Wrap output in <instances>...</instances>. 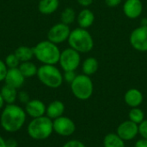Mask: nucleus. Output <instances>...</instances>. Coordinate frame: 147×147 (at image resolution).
<instances>
[{"label": "nucleus", "instance_id": "30", "mask_svg": "<svg viewBox=\"0 0 147 147\" xmlns=\"http://www.w3.org/2000/svg\"><path fill=\"white\" fill-rule=\"evenodd\" d=\"M62 147H86V146L78 140H71L65 143Z\"/></svg>", "mask_w": 147, "mask_h": 147}, {"label": "nucleus", "instance_id": "14", "mask_svg": "<svg viewBox=\"0 0 147 147\" xmlns=\"http://www.w3.org/2000/svg\"><path fill=\"white\" fill-rule=\"evenodd\" d=\"M143 10V4L140 0H126L123 5V12L130 19L138 18Z\"/></svg>", "mask_w": 147, "mask_h": 147}, {"label": "nucleus", "instance_id": "25", "mask_svg": "<svg viewBox=\"0 0 147 147\" xmlns=\"http://www.w3.org/2000/svg\"><path fill=\"white\" fill-rule=\"evenodd\" d=\"M76 19V13H75V10L72 9V8H70V7H67L65 8L61 15H60V20H61V22L66 24V25H69V24H71Z\"/></svg>", "mask_w": 147, "mask_h": 147}, {"label": "nucleus", "instance_id": "6", "mask_svg": "<svg viewBox=\"0 0 147 147\" xmlns=\"http://www.w3.org/2000/svg\"><path fill=\"white\" fill-rule=\"evenodd\" d=\"M71 90L76 98L81 101H85L91 97L94 85L90 76L80 74L77 75L76 78L71 84Z\"/></svg>", "mask_w": 147, "mask_h": 147}, {"label": "nucleus", "instance_id": "33", "mask_svg": "<svg viewBox=\"0 0 147 147\" xmlns=\"http://www.w3.org/2000/svg\"><path fill=\"white\" fill-rule=\"evenodd\" d=\"M134 147H147V140L141 138L140 140L136 141Z\"/></svg>", "mask_w": 147, "mask_h": 147}, {"label": "nucleus", "instance_id": "22", "mask_svg": "<svg viewBox=\"0 0 147 147\" xmlns=\"http://www.w3.org/2000/svg\"><path fill=\"white\" fill-rule=\"evenodd\" d=\"M99 67V64L98 61L96 58L93 57H90L88 59H86L82 65V70L84 74L87 75V76H91L93 74H95Z\"/></svg>", "mask_w": 147, "mask_h": 147}, {"label": "nucleus", "instance_id": "20", "mask_svg": "<svg viewBox=\"0 0 147 147\" xmlns=\"http://www.w3.org/2000/svg\"><path fill=\"white\" fill-rule=\"evenodd\" d=\"M103 147H126V145L116 133H109L103 139Z\"/></svg>", "mask_w": 147, "mask_h": 147}, {"label": "nucleus", "instance_id": "32", "mask_svg": "<svg viewBox=\"0 0 147 147\" xmlns=\"http://www.w3.org/2000/svg\"><path fill=\"white\" fill-rule=\"evenodd\" d=\"M121 0H105V3L109 7H111V8L118 6L121 3Z\"/></svg>", "mask_w": 147, "mask_h": 147}, {"label": "nucleus", "instance_id": "4", "mask_svg": "<svg viewBox=\"0 0 147 147\" xmlns=\"http://www.w3.org/2000/svg\"><path fill=\"white\" fill-rule=\"evenodd\" d=\"M68 43L71 48L78 53H89L94 47V40L91 34L85 28H78L71 31Z\"/></svg>", "mask_w": 147, "mask_h": 147}, {"label": "nucleus", "instance_id": "19", "mask_svg": "<svg viewBox=\"0 0 147 147\" xmlns=\"http://www.w3.org/2000/svg\"><path fill=\"white\" fill-rule=\"evenodd\" d=\"M59 6V0H40L38 9L43 15H51L54 13Z\"/></svg>", "mask_w": 147, "mask_h": 147}, {"label": "nucleus", "instance_id": "10", "mask_svg": "<svg viewBox=\"0 0 147 147\" xmlns=\"http://www.w3.org/2000/svg\"><path fill=\"white\" fill-rule=\"evenodd\" d=\"M130 43L135 50L147 52V25H142L131 33Z\"/></svg>", "mask_w": 147, "mask_h": 147}, {"label": "nucleus", "instance_id": "18", "mask_svg": "<svg viewBox=\"0 0 147 147\" xmlns=\"http://www.w3.org/2000/svg\"><path fill=\"white\" fill-rule=\"evenodd\" d=\"M0 93L5 104H13L17 100V89L13 88L8 84H4L1 88Z\"/></svg>", "mask_w": 147, "mask_h": 147}, {"label": "nucleus", "instance_id": "34", "mask_svg": "<svg viewBox=\"0 0 147 147\" xmlns=\"http://www.w3.org/2000/svg\"><path fill=\"white\" fill-rule=\"evenodd\" d=\"M18 143L15 139H8L6 140V147H17Z\"/></svg>", "mask_w": 147, "mask_h": 147}, {"label": "nucleus", "instance_id": "21", "mask_svg": "<svg viewBox=\"0 0 147 147\" xmlns=\"http://www.w3.org/2000/svg\"><path fill=\"white\" fill-rule=\"evenodd\" d=\"M14 53L16 56L18 58L20 62H27V61H31L34 56V50L33 47H27V46H20L18 47Z\"/></svg>", "mask_w": 147, "mask_h": 147}, {"label": "nucleus", "instance_id": "2", "mask_svg": "<svg viewBox=\"0 0 147 147\" xmlns=\"http://www.w3.org/2000/svg\"><path fill=\"white\" fill-rule=\"evenodd\" d=\"M34 56L42 65H56L59 61L60 50L58 46L50 40H42L34 47Z\"/></svg>", "mask_w": 147, "mask_h": 147}, {"label": "nucleus", "instance_id": "29", "mask_svg": "<svg viewBox=\"0 0 147 147\" xmlns=\"http://www.w3.org/2000/svg\"><path fill=\"white\" fill-rule=\"evenodd\" d=\"M8 67L5 64L4 61H3L2 59H0V82L4 81L6 74L8 72Z\"/></svg>", "mask_w": 147, "mask_h": 147}, {"label": "nucleus", "instance_id": "9", "mask_svg": "<svg viewBox=\"0 0 147 147\" xmlns=\"http://www.w3.org/2000/svg\"><path fill=\"white\" fill-rule=\"evenodd\" d=\"M70 34H71V30L69 25H66L63 22H59L53 25L48 30L47 40L58 45L67 40Z\"/></svg>", "mask_w": 147, "mask_h": 147}, {"label": "nucleus", "instance_id": "31", "mask_svg": "<svg viewBox=\"0 0 147 147\" xmlns=\"http://www.w3.org/2000/svg\"><path fill=\"white\" fill-rule=\"evenodd\" d=\"M17 100H19L22 103L26 104V103L30 100V96H29V95H28V92H26V91H24V90H22V91L18 92Z\"/></svg>", "mask_w": 147, "mask_h": 147}, {"label": "nucleus", "instance_id": "13", "mask_svg": "<svg viewBox=\"0 0 147 147\" xmlns=\"http://www.w3.org/2000/svg\"><path fill=\"white\" fill-rule=\"evenodd\" d=\"M26 78L22 75L19 68H10L8 69V72L6 74L4 82L5 84H8L13 88L20 89L25 82Z\"/></svg>", "mask_w": 147, "mask_h": 147}, {"label": "nucleus", "instance_id": "38", "mask_svg": "<svg viewBox=\"0 0 147 147\" xmlns=\"http://www.w3.org/2000/svg\"><path fill=\"white\" fill-rule=\"evenodd\" d=\"M146 21H147V20H146Z\"/></svg>", "mask_w": 147, "mask_h": 147}, {"label": "nucleus", "instance_id": "12", "mask_svg": "<svg viewBox=\"0 0 147 147\" xmlns=\"http://www.w3.org/2000/svg\"><path fill=\"white\" fill-rule=\"evenodd\" d=\"M24 110L28 116L32 119L46 115L47 106L39 99H30L24 107Z\"/></svg>", "mask_w": 147, "mask_h": 147}, {"label": "nucleus", "instance_id": "16", "mask_svg": "<svg viewBox=\"0 0 147 147\" xmlns=\"http://www.w3.org/2000/svg\"><path fill=\"white\" fill-rule=\"evenodd\" d=\"M65 104L59 100L53 101L47 106L46 115L51 120H55L60 116H62L65 113Z\"/></svg>", "mask_w": 147, "mask_h": 147}, {"label": "nucleus", "instance_id": "3", "mask_svg": "<svg viewBox=\"0 0 147 147\" xmlns=\"http://www.w3.org/2000/svg\"><path fill=\"white\" fill-rule=\"evenodd\" d=\"M27 133L34 140H47L53 133V120L47 115L32 119L28 124Z\"/></svg>", "mask_w": 147, "mask_h": 147}, {"label": "nucleus", "instance_id": "23", "mask_svg": "<svg viewBox=\"0 0 147 147\" xmlns=\"http://www.w3.org/2000/svg\"><path fill=\"white\" fill-rule=\"evenodd\" d=\"M18 68L26 78H29L37 75L38 67L31 61L22 62Z\"/></svg>", "mask_w": 147, "mask_h": 147}, {"label": "nucleus", "instance_id": "7", "mask_svg": "<svg viewBox=\"0 0 147 147\" xmlns=\"http://www.w3.org/2000/svg\"><path fill=\"white\" fill-rule=\"evenodd\" d=\"M81 57L80 53L74 50L73 48H66L61 52L59 57V65L64 71H76L80 65Z\"/></svg>", "mask_w": 147, "mask_h": 147}, {"label": "nucleus", "instance_id": "5", "mask_svg": "<svg viewBox=\"0 0 147 147\" xmlns=\"http://www.w3.org/2000/svg\"><path fill=\"white\" fill-rule=\"evenodd\" d=\"M37 78L45 86L51 89H57L63 84V74L55 65H42L38 67Z\"/></svg>", "mask_w": 147, "mask_h": 147}, {"label": "nucleus", "instance_id": "8", "mask_svg": "<svg viewBox=\"0 0 147 147\" xmlns=\"http://www.w3.org/2000/svg\"><path fill=\"white\" fill-rule=\"evenodd\" d=\"M53 132L62 137L71 136L76 131L75 122L67 116H60L53 121Z\"/></svg>", "mask_w": 147, "mask_h": 147}, {"label": "nucleus", "instance_id": "26", "mask_svg": "<svg viewBox=\"0 0 147 147\" xmlns=\"http://www.w3.org/2000/svg\"><path fill=\"white\" fill-rule=\"evenodd\" d=\"M4 62L7 65V67L9 69L10 68H17L19 67L21 62L20 60L18 59V58L16 56V54L13 53H9V55L6 56L5 59H4Z\"/></svg>", "mask_w": 147, "mask_h": 147}, {"label": "nucleus", "instance_id": "36", "mask_svg": "<svg viewBox=\"0 0 147 147\" xmlns=\"http://www.w3.org/2000/svg\"><path fill=\"white\" fill-rule=\"evenodd\" d=\"M0 147H6V140L0 135Z\"/></svg>", "mask_w": 147, "mask_h": 147}, {"label": "nucleus", "instance_id": "11", "mask_svg": "<svg viewBox=\"0 0 147 147\" xmlns=\"http://www.w3.org/2000/svg\"><path fill=\"white\" fill-rule=\"evenodd\" d=\"M116 134L125 142L133 140L139 134V125L131 121L130 120L124 121L118 126Z\"/></svg>", "mask_w": 147, "mask_h": 147}, {"label": "nucleus", "instance_id": "35", "mask_svg": "<svg viewBox=\"0 0 147 147\" xmlns=\"http://www.w3.org/2000/svg\"><path fill=\"white\" fill-rule=\"evenodd\" d=\"M78 3L84 6V7H87V6H90L92 3H93V0H77Z\"/></svg>", "mask_w": 147, "mask_h": 147}, {"label": "nucleus", "instance_id": "1", "mask_svg": "<svg viewBox=\"0 0 147 147\" xmlns=\"http://www.w3.org/2000/svg\"><path fill=\"white\" fill-rule=\"evenodd\" d=\"M27 114L19 105L6 104L1 110L0 125L7 133H16L22 129L27 121Z\"/></svg>", "mask_w": 147, "mask_h": 147}, {"label": "nucleus", "instance_id": "15", "mask_svg": "<svg viewBox=\"0 0 147 147\" xmlns=\"http://www.w3.org/2000/svg\"><path fill=\"white\" fill-rule=\"evenodd\" d=\"M144 100L143 94L138 89H130L128 90L124 96V101L127 106L130 108L140 107Z\"/></svg>", "mask_w": 147, "mask_h": 147}, {"label": "nucleus", "instance_id": "37", "mask_svg": "<svg viewBox=\"0 0 147 147\" xmlns=\"http://www.w3.org/2000/svg\"><path fill=\"white\" fill-rule=\"evenodd\" d=\"M4 105H5V103H4V102H3V97H2V96H1V93H0V111H1V110L3 109Z\"/></svg>", "mask_w": 147, "mask_h": 147}, {"label": "nucleus", "instance_id": "27", "mask_svg": "<svg viewBox=\"0 0 147 147\" xmlns=\"http://www.w3.org/2000/svg\"><path fill=\"white\" fill-rule=\"evenodd\" d=\"M139 134L141 138L147 140V120L146 119L139 125Z\"/></svg>", "mask_w": 147, "mask_h": 147}, {"label": "nucleus", "instance_id": "24", "mask_svg": "<svg viewBox=\"0 0 147 147\" xmlns=\"http://www.w3.org/2000/svg\"><path fill=\"white\" fill-rule=\"evenodd\" d=\"M128 120L140 125L145 120V113L139 107L131 108V109L128 113Z\"/></svg>", "mask_w": 147, "mask_h": 147}, {"label": "nucleus", "instance_id": "17", "mask_svg": "<svg viewBox=\"0 0 147 147\" xmlns=\"http://www.w3.org/2000/svg\"><path fill=\"white\" fill-rule=\"evenodd\" d=\"M77 20H78V23L79 27L86 29L87 28L90 27L93 24L95 21V16H94V13L90 9H84L78 14Z\"/></svg>", "mask_w": 147, "mask_h": 147}, {"label": "nucleus", "instance_id": "28", "mask_svg": "<svg viewBox=\"0 0 147 147\" xmlns=\"http://www.w3.org/2000/svg\"><path fill=\"white\" fill-rule=\"evenodd\" d=\"M77 75L75 73V71H65L64 75H63V78L65 82L69 83V84H71L73 82V80L76 78Z\"/></svg>", "mask_w": 147, "mask_h": 147}]
</instances>
